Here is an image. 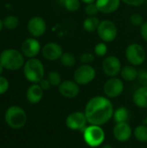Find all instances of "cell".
<instances>
[{
  "mask_svg": "<svg viewBox=\"0 0 147 148\" xmlns=\"http://www.w3.org/2000/svg\"><path fill=\"white\" fill-rule=\"evenodd\" d=\"M113 104L107 96L97 95L88 100L85 107V115L90 125L103 126L113 116Z\"/></svg>",
  "mask_w": 147,
  "mask_h": 148,
  "instance_id": "1",
  "label": "cell"
},
{
  "mask_svg": "<svg viewBox=\"0 0 147 148\" xmlns=\"http://www.w3.org/2000/svg\"><path fill=\"white\" fill-rule=\"evenodd\" d=\"M27 114L20 106H10L4 113V121L9 127L14 130L23 128L27 123Z\"/></svg>",
  "mask_w": 147,
  "mask_h": 148,
  "instance_id": "2",
  "label": "cell"
},
{
  "mask_svg": "<svg viewBox=\"0 0 147 148\" xmlns=\"http://www.w3.org/2000/svg\"><path fill=\"white\" fill-rule=\"evenodd\" d=\"M0 63L5 69L16 71L24 65V56L15 49H4L0 54Z\"/></svg>",
  "mask_w": 147,
  "mask_h": 148,
  "instance_id": "3",
  "label": "cell"
},
{
  "mask_svg": "<svg viewBox=\"0 0 147 148\" xmlns=\"http://www.w3.org/2000/svg\"><path fill=\"white\" fill-rule=\"evenodd\" d=\"M44 66L37 58H30L23 65V75L31 83H39L44 78Z\"/></svg>",
  "mask_w": 147,
  "mask_h": 148,
  "instance_id": "4",
  "label": "cell"
},
{
  "mask_svg": "<svg viewBox=\"0 0 147 148\" xmlns=\"http://www.w3.org/2000/svg\"><path fill=\"white\" fill-rule=\"evenodd\" d=\"M83 140L85 143L90 147H101L106 139V134L101 126L89 125L82 131Z\"/></svg>",
  "mask_w": 147,
  "mask_h": 148,
  "instance_id": "5",
  "label": "cell"
},
{
  "mask_svg": "<svg viewBox=\"0 0 147 148\" xmlns=\"http://www.w3.org/2000/svg\"><path fill=\"white\" fill-rule=\"evenodd\" d=\"M125 55L127 62L135 67L142 65L146 59V51L139 43L129 44L126 49Z\"/></svg>",
  "mask_w": 147,
  "mask_h": 148,
  "instance_id": "6",
  "label": "cell"
},
{
  "mask_svg": "<svg viewBox=\"0 0 147 148\" xmlns=\"http://www.w3.org/2000/svg\"><path fill=\"white\" fill-rule=\"evenodd\" d=\"M96 32L99 38L102 42L108 43L113 42L117 38L118 28L113 21L109 19H104L100 22Z\"/></svg>",
  "mask_w": 147,
  "mask_h": 148,
  "instance_id": "7",
  "label": "cell"
},
{
  "mask_svg": "<svg viewBox=\"0 0 147 148\" xmlns=\"http://www.w3.org/2000/svg\"><path fill=\"white\" fill-rule=\"evenodd\" d=\"M96 76V70L91 64H81L74 72V81L80 86L91 83Z\"/></svg>",
  "mask_w": 147,
  "mask_h": 148,
  "instance_id": "8",
  "label": "cell"
},
{
  "mask_svg": "<svg viewBox=\"0 0 147 148\" xmlns=\"http://www.w3.org/2000/svg\"><path fill=\"white\" fill-rule=\"evenodd\" d=\"M125 85L120 78L110 77L107 80L103 85V93L105 96L109 99H114L119 97L124 92Z\"/></svg>",
  "mask_w": 147,
  "mask_h": 148,
  "instance_id": "9",
  "label": "cell"
},
{
  "mask_svg": "<svg viewBox=\"0 0 147 148\" xmlns=\"http://www.w3.org/2000/svg\"><path fill=\"white\" fill-rule=\"evenodd\" d=\"M88 123L85 113L81 111H75L69 114L65 121L66 127L72 131H83Z\"/></svg>",
  "mask_w": 147,
  "mask_h": 148,
  "instance_id": "10",
  "label": "cell"
},
{
  "mask_svg": "<svg viewBox=\"0 0 147 148\" xmlns=\"http://www.w3.org/2000/svg\"><path fill=\"white\" fill-rule=\"evenodd\" d=\"M101 69L103 73L109 78L116 77L120 74L122 69L121 62L119 57L115 56H107L102 62Z\"/></svg>",
  "mask_w": 147,
  "mask_h": 148,
  "instance_id": "11",
  "label": "cell"
},
{
  "mask_svg": "<svg viewBox=\"0 0 147 148\" xmlns=\"http://www.w3.org/2000/svg\"><path fill=\"white\" fill-rule=\"evenodd\" d=\"M42 51L41 43L36 37L27 38L23 41L21 46V52L29 59L35 58L40 52Z\"/></svg>",
  "mask_w": 147,
  "mask_h": 148,
  "instance_id": "12",
  "label": "cell"
},
{
  "mask_svg": "<svg viewBox=\"0 0 147 148\" xmlns=\"http://www.w3.org/2000/svg\"><path fill=\"white\" fill-rule=\"evenodd\" d=\"M27 29L29 34L33 37H40L43 36L47 29V24L45 20L38 16L31 17L27 24Z\"/></svg>",
  "mask_w": 147,
  "mask_h": 148,
  "instance_id": "13",
  "label": "cell"
},
{
  "mask_svg": "<svg viewBox=\"0 0 147 148\" xmlns=\"http://www.w3.org/2000/svg\"><path fill=\"white\" fill-rule=\"evenodd\" d=\"M133 132L128 122H119L115 123L113 128V134L116 140L119 142H126L128 141Z\"/></svg>",
  "mask_w": 147,
  "mask_h": 148,
  "instance_id": "14",
  "label": "cell"
},
{
  "mask_svg": "<svg viewBox=\"0 0 147 148\" xmlns=\"http://www.w3.org/2000/svg\"><path fill=\"white\" fill-rule=\"evenodd\" d=\"M59 93L67 99H74L80 94V85L74 80H65L58 87Z\"/></svg>",
  "mask_w": 147,
  "mask_h": 148,
  "instance_id": "15",
  "label": "cell"
},
{
  "mask_svg": "<svg viewBox=\"0 0 147 148\" xmlns=\"http://www.w3.org/2000/svg\"><path fill=\"white\" fill-rule=\"evenodd\" d=\"M43 58H45L48 61H56L60 60L61 56L63 54V49L62 47L54 42H50L46 43L42 48L41 51Z\"/></svg>",
  "mask_w": 147,
  "mask_h": 148,
  "instance_id": "16",
  "label": "cell"
},
{
  "mask_svg": "<svg viewBox=\"0 0 147 148\" xmlns=\"http://www.w3.org/2000/svg\"><path fill=\"white\" fill-rule=\"evenodd\" d=\"M121 0H96L95 3L99 12L103 14H112L117 11L120 6Z\"/></svg>",
  "mask_w": 147,
  "mask_h": 148,
  "instance_id": "17",
  "label": "cell"
},
{
  "mask_svg": "<svg viewBox=\"0 0 147 148\" xmlns=\"http://www.w3.org/2000/svg\"><path fill=\"white\" fill-rule=\"evenodd\" d=\"M43 89L40 87L38 83H32L26 91L27 101L30 104L39 103L43 97Z\"/></svg>",
  "mask_w": 147,
  "mask_h": 148,
  "instance_id": "18",
  "label": "cell"
},
{
  "mask_svg": "<svg viewBox=\"0 0 147 148\" xmlns=\"http://www.w3.org/2000/svg\"><path fill=\"white\" fill-rule=\"evenodd\" d=\"M133 101L134 105L139 108H147V87L141 86L134 91L133 95Z\"/></svg>",
  "mask_w": 147,
  "mask_h": 148,
  "instance_id": "19",
  "label": "cell"
},
{
  "mask_svg": "<svg viewBox=\"0 0 147 148\" xmlns=\"http://www.w3.org/2000/svg\"><path fill=\"white\" fill-rule=\"evenodd\" d=\"M138 74H139V70L135 68V66H133L130 64V65L123 66L120 75L124 81L133 82V81L137 80Z\"/></svg>",
  "mask_w": 147,
  "mask_h": 148,
  "instance_id": "20",
  "label": "cell"
},
{
  "mask_svg": "<svg viewBox=\"0 0 147 148\" xmlns=\"http://www.w3.org/2000/svg\"><path fill=\"white\" fill-rule=\"evenodd\" d=\"M101 20L97 16H88L82 22V27L87 32L92 33L97 31Z\"/></svg>",
  "mask_w": 147,
  "mask_h": 148,
  "instance_id": "21",
  "label": "cell"
},
{
  "mask_svg": "<svg viewBox=\"0 0 147 148\" xmlns=\"http://www.w3.org/2000/svg\"><path fill=\"white\" fill-rule=\"evenodd\" d=\"M129 115H130V114H129L128 109L126 107L121 106L114 110L113 119L115 121V123L127 122V121L129 120Z\"/></svg>",
  "mask_w": 147,
  "mask_h": 148,
  "instance_id": "22",
  "label": "cell"
},
{
  "mask_svg": "<svg viewBox=\"0 0 147 148\" xmlns=\"http://www.w3.org/2000/svg\"><path fill=\"white\" fill-rule=\"evenodd\" d=\"M133 134L138 141L141 143H147V126L146 124L137 126L134 128Z\"/></svg>",
  "mask_w": 147,
  "mask_h": 148,
  "instance_id": "23",
  "label": "cell"
},
{
  "mask_svg": "<svg viewBox=\"0 0 147 148\" xmlns=\"http://www.w3.org/2000/svg\"><path fill=\"white\" fill-rule=\"evenodd\" d=\"M61 64L67 68H71L75 65L76 63V57L71 52H65L60 58Z\"/></svg>",
  "mask_w": 147,
  "mask_h": 148,
  "instance_id": "24",
  "label": "cell"
},
{
  "mask_svg": "<svg viewBox=\"0 0 147 148\" xmlns=\"http://www.w3.org/2000/svg\"><path fill=\"white\" fill-rule=\"evenodd\" d=\"M63 7L69 12H75L81 7V0H59Z\"/></svg>",
  "mask_w": 147,
  "mask_h": 148,
  "instance_id": "25",
  "label": "cell"
},
{
  "mask_svg": "<svg viewBox=\"0 0 147 148\" xmlns=\"http://www.w3.org/2000/svg\"><path fill=\"white\" fill-rule=\"evenodd\" d=\"M3 27L7 29H15L17 28V26L19 25V19L17 16L10 15V16H7L4 17V19L3 20Z\"/></svg>",
  "mask_w": 147,
  "mask_h": 148,
  "instance_id": "26",
  "label": "cell"
},
{
  "mask_svg": "<svg viewBox=\"0 0 147 148\" xmlns=\"http://www.w3.org/2000/svg\"><path fill=\"white\" fill-rule=\"evenodd\" d=\"M47 79L49 81L51 86L53 87H59V85L62 82V75H60V73H58L57 71H50L48 75H47Z\"/></svg>",
  "mask_w": 147,
  "mask_h": 148,
  "instance_id": "27",
  "label": "cell"
},
{
  "mask_svg": "<svg viewBox=\"0 0 147 148\" xmlns=\"http://www.w3.org/2000/svg\"><path fill=\"white\" fill-rule=\"evenodd\" d=\"M107 45L106 42H100L98 43L95 44L94 49V54L95 55V56L98 57H105V56H107Z\"/></svg>",
  "mask_w": 147,
  "mask_h": 148,
  "instance_id": "28",
  "label": "cell"
},
{
  "mask_svg": "<svg viewBox=\"0 0 147 148\" xmlns=\"http://www.w3.org/2000/svg\"><path fill=\"white\" fill-rule=\"evenodd\" d=\"M129 22L135 27H140L144 23V17L139 13H133L129 16Z\"/></svg>",
  "mask_w": 147,
  "mask_h": 148,
  "instance_id": "29",
  "label": "cell"
},
{
  "mask_svg": "<svg viewBox=\"0 0 147 148\" xmlns=\"http://www.w3.org/2000/svg\"><path fill=\"white\" fill-rule=\"evenodd\" d=\"M79 59L82 64H91L95 60V55L90 52H85L80 56Z\"/></svg>",
  "mask_w": 147,
  "mask_h": 148,
  "instance_id": "30",
  "label": "cell"
},
{
  "mask_svg": "<svg viewBox=\"0 0 147 148\" xmlns=\"http://www.w3.org/2000/svg\"><path fill=\"white\" fill-rule=\"evenodd\" d=\"M85 12H86L88 16H96L97 14L99 13V10L97 8L96 3H92L86 4Z\"/></svg>",
  "mask_w": 147,
  "mask_h": 148,
  "instance_id": "31",
  "label": "cell"
},
{
  "mask_svg": "<svg viewBox=\"0 0 147 148\" xmlns=\"http://www.w3.org/2000/svg\"><path fill=\"white\" fill-rule=\"evenodd\" d=\"M9 88H10L9 81L5 77L0 75V95L5 94L8 91Z\"/></svg>",
  "mask_w": 147,
  "mask_h": 148,
  "instance_id": "32",
  "label": "cell"
},
{
  "mask_svg": "<svg viewBox=\"0 0 147 148\" xmlns=\"http://www.w3.org/2000/svg\"><path fill=\"white\" fill-rule=\"evenodd\" d=\"M137 80L139 81V84L141 86H146L147 87V70L146 69H140L139 70L138 74V78Z\"/></svg>",
  "mask_w": 147,
  "mask_h": 148,
  "instance_id": "33",
  "label": "cell"
},
{
  "mask_svg": "<svg viewBox=\"0 0 147 148\" xmlns=\"http://www.w3.org/2000/svg\"><path fill=\"white\" fill-rule=\"evenodd\" d=\"M122 3H126V5L129 6H140L145 3L146 0H121Z\"/></svg>",
  "mask_w": 147,
  "mask_h": 148,
  "instance_id": "34",
  "label": "cell"
},
{
  "mask_svg": "<svg viewBox=\"0 0 147 148\" xmlns=\"http://www.w3.org/2000/svg\"><path fill=\"white\" fill-rule=\"evenodd\" d=\"M140 35L142 39L147 42V21H145L140 26Z\"/></svg>",
  "mask_w": 147,
  "mask_h": 148,
  "instance_id": "35",
  "label": "cell"
},
{
  "mask_svg": "<svg viewBox=\"0 0 147 148\" xmlns=\"http://www.w3.org/2000/svg\"><path fill=\"white\" fill-rule=\"evenodd\" d=\"M40 85V87L45 91V90H49L51 88V84L49 82V81L47 78H43L42 80L40 81V82L38 83Z\"/></svg>",
  "mask_w": 147,
  "mask_h": 148,
  "instance_id": "36",
  "label": "cell"
},
{
  "mask_svg": "<svg viewBox=\"0 0 147 148\" xmlns=\"http://www.w3.org/2000/svg\"><path fill=\"white\" fill-rule=\"evenodd\" d=\"M96 0H81V2L84 3L85 4H88V3H95Z\"/></svg>",
  "mask_w": 147,
  "mask_h": 148,
  "instance_id": "37",
  "label": "cell"
},
{
  "mask_svg": "<svg viewBox=\"0 0 147 148\" xmlns=\"http://www.w3.org/2000/svg\"><path fill=\"white\" fill-rule=\"evenodd\" d=\"M101 148H113V146H111V145H109V144H105V145H103V146H102V147Z\"/></svg>",
  "mask_w": 147,
  "mask_h": 148,
  "instance_id": "38",
  "label": "cell"
},
{
  "mask_svg": "<svg viewBox=\"0 0 147 148\" xmlns=\"http://www.w3.org/2000/svg\"><path fill=\"white\" fill-rule=\"evenodd\" d=\"M3 20L0 19V31L3 29Z\"/></svg>",
  "mask_w": 147,
  "mask_h": 148,
  "instance_id": "39",
  "label": "cell"
},
{
  "mask_svg": "<svg viewBox=\"0 0 147 148\" xmlns=\"http://www.w3.org/2000/svg\"><path fill=\"white\" fill-rule=\"evenodd\" d=\"M3 69H4V68L3 67V65L0 63V75H2V73H3Z\"/></svg>",
  "mask_w": 147,
  "mask_h": 148,
  "instance_id": "40",
  "label": "cell"
},
{
  "mask_svg": "<svg viewBox=\"0 0 147 148\" xmlns=\"http://www.w3.org/2000/svg\"><path fill=\"white\" fill-rule=\"evenodd\" d=\"M144 124H146L147 126V115L146 117V119H145V121H144Z\"/></svg>",
  "mask_w": 147,
  "mask_h": 148,
  "instance_id": "41",
  "label": "cell"
},
{
  "mask_svg": "<svg viewBox=\"0 0 147 148\" xmlns=\"http://www.w3.org/2000/svg\"><path fill=\"white\" fill-rule=\"evenodd\" d=\"M145 4H146V5L147 6V0H146V2H145Z\"/></svg>",
  "mask_w": 147,
  "mask_h": 148,
  "instance_id": "42",
  "label": "cell"
}]
</instances>
